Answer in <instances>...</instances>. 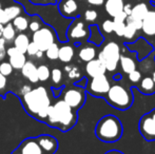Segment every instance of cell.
<instances>
[{"label":"cell","instance_id":"cell-1","mask_svg":"<svg viewBox=\"0 0 155 154\" xmlns=\"http://www.w3.org/2000/svg\"><path fill=\"white\" fill-rule=\"evenodd\" d=\"M23 107L29 115L40 121H45L48 113V108L52 105L51 94L45 87L39 86L31 89L29 92L21 95Z\"/></svg>","mask_w":155,"mask_h":154},{"label":"cell","instance_id":"cell-2","mask_svg":"<svg viewBox=\"0 0 155 154\" xmlns=\"http://www.w3.org/2000/svg\"><path fill=\"white\" fill-rule=\"evenodd\" d=\"M95 135L104 143H114L123 135V125L114 115H106L99 119L95 127Z\"/></svg>","mask_w":155,"mask_h":154},{"label":"cell","instance_id":"cell-3","mask_svg":"<svg viewBox=\"0 0 155 154\" xmlns=\"http://www.w3.org/2000/svg\"><path fill=\"white\" fill-rule=\"evenodd\" d=\"M104 97L112 107L119 110L129 109L133 103L132 91L119 84L111 86Z\"/></svg>","mask_w":155,"mask_h":154},{"label":"cell","instance_id":"cell-4","mask_svg":"<svg viewBox=\"0 0 155 154\" xmlns=\"http://www.w3.org/2000/svg\"><path fill=\"white\" fill-rule=\"evenodd\" d=\"M56 116L58 119V129L65 132L75 126L77 123V114L62 99H58L53 105Z\"/></svg>","mask_w":155,"mask_h":154},{"label":"cell","instance_id":"cell-5","mask_svg":"<svg viewBox=\"0 0 155 154\" xmlns=\"http://www.w3.org/2000/svg\"><path fill=\"white\" fill-rule=\"evenodd\" d=\"M120 47L115 41L108 42L98 53V59L102 62L107 71L114 72L117 70L120 59Z\"/></svg>","mask_w":155,"mask_h":154},{"label":"cell","instance_id":"cell-6","mask_svg":"<svg viewBox=\"0 0 155 154\" xmlns=\"http://www.w3.org/2000/svg\"><path fill=\"white\" fill-rule=\"evenodd\" d=\"M61 96L62 100H64L74 111H77L86 101V90L80 86L67 87L62 90Z\"/></svg>","mask_w":155,"mask_h":154},{"label":"cell","instance_id":"cell-7","mask_svg":"<svg viewBox=\"0 0 155 154\" xmlns=\"http://www.w3.org/2000/svg\"><path fill=\"white\" fill-rule=\"evenodd\" d=\"M57 34L55 30L50 25H42L38 31L34 32L32 36V41L39 48V50L45 52L52 43L56 42Z\"/></svg>","mask_w":155,"mask_h":154},{"label":"cell","instance_id":"cell-8","mask_svg":"<svg viewBox=\"0 0 155 154\" xmlns=\"http://www.w3.org/2000/svg\"><path fill=\"white\" fill-rule=\"evenodd\" d=\"M111 84L108 77L104 75H100L97 77H92L91 79L87 80L86 91L95 97H104L108 93Z\"/></svg>","mask_w":155,"mask_h":154},{"label":"cell","instance_id":"cell-9","mask_svg":"<svg viewBox=\"0 0 155 154\" xmlns=\"http://www.w3.org/2000/svg\"><path fill=\"white\" fill-rule=\"evenodd\" d=\"M89 35H90V31L86 27L84 21H81L79 18H75L70 22L67 31V37L70 41L81 42L84 40H87L89 38Z\"/></svg>","mask_w":155,"mask_h":154},{"label":"cell","instance_id":"cell-10","mask_svg":"<svg viewBox=\"0 0 155 154\" xmlns=\"http://www.w3.org/2000/svg\"><path fill=\"white\" fill-rule=\"evenodd\" d=\"M138 129L145 139L155 140V121L150 115V113L145 114L140 118Z\"/></svg>","mask_w":155,"mask_h":154},{"label":"cell","instance_id":"cell-11","mask_svg":"<svg viewBox=\"0 0 155 154\" xmlns=\"http://www.w3.org/2000/svg\"><path fill=\"white\" fill-rule=\"evenodd\" d=\"M35 138L43 153L54 154L56 152L58 148V142L54 136L49 135V134H43V135H39Z\"/></svg>","mask_w":155,"mask_h":154},{"label":"cell","instance_id":"cell-12","mask_svg":"<svg viewBox=\"0 0 155 154\" xmlns=\"http://www.w3.org/2000/svg\"><path fill=\"white\" fill-rule=\"evenodd\" d=\"M6 56H8V62L13 67L14 70H21L23 64L27 61V56L25 53H21L15 47H10L6 49Z\"/></svg>","mask_w":155,"mask_h":154},{"label":"cell","instance_id":"cell-13","mask_svg":"<svg viewBox=\"0 0 155 154\" xmlns=\"http://www.w3.org/2000/svg\"><path fill=\"white\" fill-rule=\"evenodd\" d=\"M59 14L64 18H75L78 12V4L76 0H60L58 3Z\"/></svg>","mask_w":155,"mask_h":154},{"label":"cell","instance_id":"cell-14","mask_svg":"<svg viewBox=\"0 0 155 154\" xmlns=\"http://www.w3.org/2000/svg\"><path fill=\"white\" fill-rule=\"evenodd\" d=\"M17 149L20 151L21 154H43L35 137L25 138L21 142Z\"/></svg>","mask_w":155,"mask_h":154},{"label":"cell","instance_id":"cell-15","mask_svg":"<svg viewBox=\"0 0 155 154\" xmlns=\"http://www.w3.org/2000/svg\"><path fill=\"white\" fill-rule=\"evenodd\" d=\"M106 72H107L106 68H104L102 62L100 61L98 58H94V59L87 62L86 73L88 74V76H90V78L97 77V76H100V75H104Z\"/></svg>","mask_w":155,"mask_h":154},{"label":"cell","instance_id":"cell-16","mask_svg":"<svg viewBox=\"0 0 155 154\" xmlns=\"http://www.w3.org/2000/svg\"><path fill=\"white\" fill-rule=\"evenodd\" d=\"M20 71L22 76L28 78V80L32 84H37L39 81L38 76H37V66L32 60H27Z\"/></svg>","mask_w":155,"mask_h":154},{"label":"cell","instance_id":"cell-17","mask_svg":"<svg viewBox=\"0 0 155 154\" xmlns=\"http://www.w3.org/2000/svg\"><path fill=\"white\" fill-rule=\"evenodd\" d=\"M143 32L148 36H155V11H149L143 19Z\"/></svg>","mask_w":155,"mask_h":154},{"label":"cell","instance_id":"cell-18","mask_svg":"<svg viewBox=\"0 0 155 154\" xmlns=\"http://www.w3.org/2000/svg\"><path fill=\"white\" fill-rule=\"evenodd\" d=\"M75 56V50L74 47L70 43H63L59 45V51H58V59L63 64H70L73 60Z\"/></svg>","mask_w":155,"mask_h":154},{"label":"cell","instance_id":"cell-19","mask_svg":"<svg viewBox=\"0 0 155 154\" xmlns=\"http://www.w3.org/2000/svg\"><path fill=\"white\" fill-rule=\"evenodd\" d=\"M94 45L95 44H93V43H88V44H84V47L80 48L78 51V57L81 61L88 62L96 58L97 51H96V48Z\"/></svg>","mask_w":155,"mask_h":154},{"label":"cell","instance_id":"cell-20","mask_svg":"<svg viewBox=\"0 0 155 154\" xmlns=\"http://www.w3.org/2000/svg\"><path fill=\"white\" fill-rule=\"evenodd\" d=\"M124 8V0H106L104 10L111 17L116 16Z\"/></svg>","mask_w":155,"mask_h":154},{"label":"cell","instance_id":"cell-21","mask_svg":"<svg viewBox=\"0 0 155 154\" xmlns=\"http://www.w3.org/2000/svg\"><path fill=\"white\" fill-rule=\"evenodd\" d=\"M148 12H149V8H148L147 3L140 2V3H137L134 6H132V12H131L130 17L136 19V20H143Z\"/></svg>","mask_w":155,"mask_h":154},{"label":"cell","instance_id":"cell-22","mask_svg":"<svg viewBox=\"0 0 155 154\" xmlns=\"http://www.w3.org/2000/svg\"><path fill=\"white\" fill-rule=\"evenodd\" d=\"M138 90L146 95L153 94L155 92V84L150 76H146L139 80Z\"/></svg>","mask_w":155,"mask_h":154},{"label":"cell","instance_id":"cell-23","mask_svg":"<svg viewBox=\"0 0 155 154\" xmlns=\"http://www.w3.org/2000/svg\"><path fill=\"white\" fill-rule=\"evenodd\" d=\"M64 73L67 75V77L69 78L72 81H79L81 79L82 75H81V71L78 68L77 66L72 64H67L64 67Z\"/></svg>","mask_w":155,"mask_h":154},{"label":"cell","instance_id":"cell-24","mask_svg":"<svg viewBox=\"0 0 155 154\" xmlns=\"http://www.w3.org/2000/svg\"><path fill=\"white\" fill-rule=\"evenodd\" d=\"M13 42H14V47L16 48V49H18L21 53L25 54L27 49H28V45H29V43L31 42V40H30L29 36H28L27 34L19 33L18 35H16V37L14 38Z\"/></svg>","mask_w":155,"mask_h":154},{"label":"cell","instance_id":"cell-25","mask_svg":"<svg viewBox=\"0 0 155 154\" xmlns=\"http://www.w3.org/2000/svg\"><path fill=\"white\" fill-rule=\"evenodd\" d=\"M119 64L121 67V70L124 71V73L126 74H129L131 73L132 71L136 70V62L134 61V59L129 56L126 55H121L120 56V59H119Z\"/></svg>","mask_w":155,"mask_h":154},{"label":"cell","instance_id":"cell-26","mask_svg":"<svg viewBox=\"0 0 155 154\" xmlns=\"http://www.w3.org/2000/svg\"><path fill=\"white\" fill-rule=\"evenodd\" d=\"M50 79H51V84L53 89H59L62 86L63 82V73L59 68H54L51 71V75H50Z\"/></svg>","mask_w":155,"mask_h":154},{"label":"cell","instance_id":"cell-27","mask_svg":"<svg viewBox=\"0 0 155 154\" xmlns=\"http://www.w3.org/2000/svg\"><path fill=\"white\" fill-rule=\"evenodd\" d=\"M12 25L13 27L15 28L16 32H22L27 31L28 28H29V19L25 16H22V15H19L16 18H14L12 20Z\"/></svg>","mask_w":155,"mask_h":154},{"label":"cell","instance_id":"cell-28","mask_svg":"<svg viewBox=\"0 0 155 154\" xmlns=\"http://www.w3.org/2000/svg\"><path fill=\"white\" fill-rule=\"evenodd\" d=\"M4 13H5L6 17H8V21H12L14 18H16L17 16L21 15L22 13V5L20 3L18 4H14V5H10V6H6L5 8H3Z\"/></svg>","mask_w":155,"mask_h":154},{"label":"cell","instance_id":"cell-29","mask_svg":"<svg viewBox=\"0 0 155 154\" xmlns=\"http://www.w3.org/2000/svg\"><path fill=\"white\" fill-rule=\"evenodd\" d=\"M15 37H16V30L13 27L12 22L4 25L3 31H2V38L5 40V42H12Z\"/></svg>","mask_w":155,"mask_h":154},{"label":"cell","instance_id":"cell-30","mask_svg":"<svg viewBox=\"0 0 155 154\" xmlns=\"http://www.w3.org/2000/svg\"><path fill=\"white\" fill-rule=\"evenodd\" d=\"M50 75H51V69L49 68L48 64H42L37 67V76H38L39 81H48L50 79Z\"/></svg>","mask_w":155,"mask_h":154},{"label":"cell","instance_id":"cell-31","mask_svg":"<svg viewBox=\"0 0 155 154\" xmlns=\"http://www.w3.org/2000/svg\"><path fill=\"white\" fill-rule=\"evenodd\" d=\"M89 31H90V35H89V41L93 44H100L102 41V36L100 35L99 31H98V28L96 25H91L89 28Z\"/></svg>","mask_w":155,"mask_h":154},{"label":"cell","instance_id":"cell-32","mask_svg":"<svg viewBox=\"0 0 155 154\" xmlns=\"http://www.w3.org/2000/svg\"><path fill=\"white\" fill-rule=\"evenodd\" d=\"M58 51H59V44L57 42H54L45 51V54L48 59L50 60H57L58 59Z\"/></svg>","mask_w":155,"mask_h":154},{"label":"cell","instance_id":"cell-33","mask_svg":"<svg viewBox=\"0 0 155 154\" xmlns=\"http://www.w3.org/2000/svg\"><path fill=\"white\" fill-rule=\"evenodd\" d=\"M42 25H43V22H42V20H41V18L39 16H37V15H35L32 20L29 21V28H28V29H29L32 33H34V32L38 31L40 28H42Z\"/></svg>","mask_w":155,"mask_h":154},{"label":"cell","instance_id":"cell-34","mask_svg":"<svg viewBox=\"0 0 155 154\" xmlns=\"http://www.w3.org/2000/svg\"><path fill=\"white\" fill-rule=\"evenodd\" d=\"M13 71H14V69H13V67L11 66V64L8 61L0 62V73H1L2 75L8 77V76H10V75H12Z\"/></svg>","mask_w":155,"mask_h":154},{"label":"cell","instance_id":"cell-35","mask_svg":"<svg viewBox=\"0 0 155 154\" xmlns=\"http://www.w3.org/2000/svg\"><path fill=\"white\" fill-rule=\"evenodd\" d=\"M136 32H137V30L135 29L132 25H130V23H126L123 37H124L126 39H132L135 35H136Z\"/></svg>","mask_w":155,"mask_h":154},{"label":"cell","instance_id":"cell-36","mask_svg":"<svg viewBox=\"0 0 155 154\" xmlns=\"http://www.w3.org/2000/svg\"><path fill=\"white\" fill-rule=\"evenodd\" d=\"M97 17H98L97 12H96L95 10H93V8H89V10H87L84 14V20H86L87 22H90V23L94 22V21L97 19Z\"/></svg>","mask_w":155,"mask_h":154},{"label":"cell","instance_id":"cell-37","mask_svg":"<svg viewBox=\"0 0 155 154\" xmlns=\"http://www.w3.org/2000/svg\"><path fill=\"white\" fill-rule=\"evenodd\" d=\"M124 27H126V22H114L113 21V32H115L117 36L123 37Z\"/></svg>","mask_w":155,"mask_h":154},{"label":"cell","instance_id":"cell-38","mask_svg":"<svg viewBox=\"0 0 155 154\" xmlns=\"http://www.w3.org/2000/svg\"><path fill=\"white\" fill-rule=\"evenodd\" d=\"M39 51H40V50H39V48L37 47V45L35 44L33 41H31V42L29 43V45H28V49H27L25 54H28L30 57H36V55L38 54Z\"/></svg>","mask_w":155,"mask_h":154},{"label":"cell","instance_id":"cell-39","mask_svg":"<svg viewBox=\"0 0 155 154\" xmlns=\"http://www.w3.org/2000/svg\"><path fill=\"white\" fill-rule=\"evenodd\" d=\"M101 30L102 32L107 34H111L113 33V20H110V19H107L104 22L101 23Z\"/></svg>","mask_w":155,"mask_h":154},{"label":"cell","instance_id":"cell-40","mask_svg":"<svg viewBox=\"0 0 155 154\" xmlns=\"http://www.w3.org/2000/svg\"><path fill=\"white\" fill-rule=\"evenodd\" d=\"M128 77H129V80H130L131 82H133V84H138L139 80L141 79V73L137 70H134L131 73H129Z\"/></svg>","mask_w":155,"mask_h":154},{"label":"cell","instance_id":"cell-41","mask_svg":"<svg viewBox=\"0 0 155 154\" xmlns=\"http://www.w3.org/2000/svg\"><path fill=\"white\" fill-rule=\"evenodd\" d=\"M29 2L35 5H51L57 3V0H29Z\"/></svg>","mask_w":155,"mask_h":154},{"label":"cell","instance_id":"cell-42","mask_svg":"<svg viewBox=\"0 0 155 154\" xmlns=\"http://www.w3.org/2000/svg\"><path fill=\"white\" fill-rule=\"evenodd\" d=\"M6 88H8V78L0 73V95H3Z\"/></svg>","mask_w":155,"mask_h":154},{"label":"cell","instance_id":"cell-43","mask_svg":"<svg viewBox=\"0 0 155 154\" xmlns=\"http://www.w3.org/2000/svg\"><path fill=\"white\" fill-rule=\"evenodd\" d=\"M5 40L3 38H0V61L3 60L6 56V48H5Z\"/></svg>","mask_w":155,"mask_h":154},{"label":"cell","instance_id":"cell-44","mask_svg":"<svg viewBox=\"0 0 155 154\" xmlns=\"http://www.w3.org/2000/svg\"><path fill=\"white\" fill-rule=\"evenodd\" d=\"M127 14L124 12V11H121L120 13H118V14L116 15V16L113 17V21L114 22H126V19H127Z\"/></svg>","mask_w":155,"mask_h":154},{"label":"cell","instance_id":"cell-45","mask_svg":"<svg viewBox=\"0 0 155 154\" xmlns=\"http://www.w3.org/2000/svg\"><path fill=\"white\" fill-rule=\"evenodd\" d=\"M10 21H8V17H6L5 13H4L3 8H0V25H6V23H8Z\"/></svg>","mask_w":155,"mask_h":154},{"label":"cell","instance_id":"cell-46","mask_svg":"<svg viewBox=\"0 0 155 154\" xmlns=\"http://www.w3.org/2000/svg\"><path fill=\"white\" fill-rule=\"evenodd\" d=\"M123 11L127 14V16H130V15H131V12H132V4H131V3L124 4Z\"/></svg>","mask_w":155,"mask_h":154},{"label":"cell","instance_id":"cell-47","mask_svg":"<svg viewBox=\"0 0 155 154\" xmlns=\"http://www.w3.org/2000/svg\"><path fill=\"white\" fill-rule=\"evenodd\" d=\"M87 1H88V3L91 4V5L99 6V5H101V4L104 3L106 0H87Z\"/></svg>","mask_w":155,"mask_h":154},{"label":"cell","instance_id":"cell-48","mask_svg":"<svg viewBox=\"0 0 155 154\" xmlns=\"http://www.w3.org/2000/svg\"><path fill=\"white\" fill-rule=\"evenodd\" d=\"M106 154H124V153L120 152V151H117V150H112V151H109V152H107Z\"/></svg>","mask_w":155,"mask_h":154},{"label":"cell","instance_id":"cell-49","mask_svg":"<svg viewBox=\"0 0 155 154\" xmlns=\"http://www.w3.org/2000/svg\"><path fill=\"white\" fill-rule=\"evenodd\" d=\"M150 115H151V117L153 118V120L155 121V109H154V110H152L151 113H150Z\"/></svg>","mask_w":155,"mask_h":154},{"label":"cell","instance_id":"cell-50","mask_svg":"<svg viewBox=\"0 0 155 154\" xmlns=\"http://www.w3.org/2000/svg\"><path fill=\"white\" fill-rule=\"evenodd\" d=\"M3 25H0V38L2 37V31H3Z\"/></svg>","mask_w":155,"mask_h":154},{"label":"cell","instance_id":"cell-51","mask_svg":"<svg viewBox=\"0 0 155 154\" xmlns=\"http://www.w3.org/2000/svg\"><path fill=\"white\" fill-rule=\"evenodd\" d=\"M11 154H21V153H20V151H19L18 149H15V150L13 151V152L11 153Z\"/></svg>","mask_w":155,"mask_h":154},{"label":"cell","instance_id":"cell-52","mask_svg":"<svg viewBox=\"0 0 155 154\" xmlns=\"http://www.w3.org/2000/svg\"><path fill=\"white\" fill-rule=\"evenodd\" d=\"M151 78L153 79V81H154V84H155V71H153V73H152V76Z\"/></svg>","mask_w":155,"mask_h":154},{"label":"cell","instance_id":"cell-53","mask_svg":"<svg viewBox=\"0 0 155 154\" xmlns=\"http://www.w3.org/2000/svg\"><path fill=\"white\" fill-rule=\"evenodd\" d=\"M2 8V4H1V2H0V8Z\"/></svg>","mask_w":155,"mask_h":154},{"label":"cell","instance_id":"cell-54","mask_svg":"<svg viewBox=\"0 0 155 154\" xmlns=\"http://www.w3.org/2000/svg\"><path fill=\"white\" fill-rule=\"evenodd\" d=\"M80 1H84V0H80Z\"/></svg>","mask_w":155,"mask_h":154}]
</instances>
